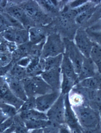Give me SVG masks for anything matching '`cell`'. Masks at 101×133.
<instances>
[{
    "mask_svg": "<svg viewBox=\"0 0 101 133\" xmlns=\"http://www.w3.org/2000/svg\"><path fill=\"white\" fill-rule=\"evenodd\" d=\"M81 128L94 129L101 127L99 111L84 103L72 105Z\"/></svg>",
    "mask_w": 101,
    "mask_h": 133,
    "instance_id": "6da1fadb",
    "label": "cell"
},
{
    "mask_svg": "<svg viewBox=\"0 0 101 133\" xmlns=\"http://www.w3.org/2000/svg\"><path fill=\"white\" fill-rule=\"evenodd\" d=\"M17 4L35 22L36 25L47 26L52 23V18L46 14L36 1H27Z\"/></svg>",
    "mask_w": 101,
    "mask_h": 133,
    "instance_id": "7a4b0ae2",
    "label": "cell"
},
{
    "mask_svg": "<svg viewBox=\"0 0 101 133\" xmlns=\"http://www.w3.org/2000/svg\"><path fill=\"white\" fill-rule=\"evenodd\" d=\"M65 45L59 34L51 32L46 39L40 58L45 59L49 57L55 56L64 54Z\"/></svg>",
    "mask_w": 101,
    "mask_h": 133,
    "instance_id": "3957f363",
    "label": "cell"
},
{
    "mask_svg": "<svg viewBox=\"0 0 101 133\" xmlns=\"http://www.w3.org/2000/svg\"><path fill=\"white\" fill-rule=\"evenodd\" d=\"M3 11L14 17L22 24L25 29L28 30L30 28L36 26L35 22L17 4L8 2L7 7Z\"/></svg>",
    "mask_w": 101,
    "mask_h": 133,
    "instance_id": "277c9868",
    "label": "cell"
},
{
    "mask_svg": "<svg viewBox=\"0 0 101 133\" xmlns=\"http://www.w3.org/2000/svg\"><path fill=\"white\" fill-rule=\"evenodd\" d=\"M65 45V52L71 60L75 71L77 75L81 72L84 56L75 43L67 38L63 39Z\"/></svg>",
    "mask_w": 101,
    "mask_h": 133,
    "instance_id": "5b68a950",
    "label": "cell"
},
{
    "mask_svg": "<svg viewBox=\"0 0 101 133\" xmlns=\"http://www.w3.org/2000/svg\"><path fill=\"white\" fill-rule=\"evenodd\" d=\"M65 95L60 94L59 98L46 113L48 120L57 125L65 123Z\"/></svg>",
    "mask_w": 101,
    "mask_h": 133,
    "instance_id": "8992f818",
    "label": "cell"
},
{
    "mask_svg": "<svg viewBox=\"0 0 101 133\" xmlns=\"http://www.w3.org/2000/svg\"><path fill=\"white\" fill-rule=\"evenodd\" d=\"M75 44L84 57L90 58L91 52L94 45L84 30L79 29L75 37Z\"/></svg>",
    "mask_w": 101,
    "mask_h": 133,
    "instance_id": "52a82bcc",
    "label": "cell"
},
{
    "mask_svg": "<svg viewBox=\"0 0 101 133\" xmlns=\"http://www.w3.org/2000/svg\"><path fill=\"white\" fill-rule=\"evenodd\" d=\"M61 94L60 91L52 92L36 97V109L43 113H46L52 107Z\"/></svg>",
    "mask_w": 101,
    "mask_h": 133,
    "instance_id": "ba28073f",
    "label": "cell"
},
{
    "mask_svg": "<svg viewBox=\"0 0 101 133\" xmlns=\"http://www.w3.org/2000/svg\"><path fill=\"white\" fill-rule=\"evenodd\" d=\"M65 123L72 131H81V127L69 99V94L65 96Z\"/></svg>",
    "mask_w": 101,
    "mask_h": 133,
    "instance_id": "9c48e42d",
    "label": "cell"
},
{
    "mask_svg": "<svg viewBox=\"0 0 101 133\" xmlns=\"http://www.w3.org/2000/svg\"><path fill=\"white\" fill-rule=\"evenodd\" d=\"M40 76L53 91H60L62 79L60 68L44 71Z\"/></svg>",
    "mask_w": 101,
    "mask_h": 133,
    "instance_id": "30bf717a",
    "label": "cell"
},
{
    "mask_svg": "<svg viewBox=\"0 0 101 133\" xmlns=\"http://www.w3.org/2000/svg\"><path fill=\"white\" fill-rule=\"evenodd\" d=\"M51 26H36L28 30L29 41L33 44H39L46 40L47 37L51 32Z\"/></svg>",
    "mask_w": 101,
    "mask_h": 133,
    "instance_id": "8fae6325",
    "label": "cell"
},
{
    "mask_svg": "<svg viewBox=\"0 0 101 133\" xmlns=\"http://www.w3.org/2000/svg\"><path fill=\"white\" fill-rule=\"evenodd\" d=\"M4 78L11 92L23 102L25 101L28 97L22 81L12 77L8 74L5 75Z\"/></svg>",
    "mask_w": 101,
    "mask_h": 133,
    "instance_id": "7c38bea8",
    "label": "cell"
},
{
    "mask_svg": "<svg viewBox=\"0 0 101 133\" xmlns=\"http://www.w3.org/2000/svg\"><path fill=\"white\" fill-rule=\"evenodd\" d=\"M97 71L98 68L92 59L91 58L84 57L81 72L78 76L77 84L85 79L94 77Z\"/></svg>",
    "mask_w": 101,
    "mask_h": 133,
    "instance_id": "4fadbf2b",
    "label": "cell"
},
{
    "mask_svg": "<svg viewBox=\"0 0 101 133\" xmlns=\"http://www.w3.org/2000/svg\"><path fill=\"white\" fill-rule=\"evenodd\" d=\"M61 73L65 74L70 78L73 79L77 84L78 75L75 71L73 65L68 55L64 53L63 54L62 60L60 66Z\"/></svg>",
    "mask_w": 101,
    "mask_h": 133,
    "instance_id": "5bb4252c",
    "label": "cell"
},
{
    "mask_svg": "<svg viewBox=\"0 0 101 133\" xmlns=\"http://www.w3.org/2000/svg\"><path fill=\"white\" fill-rule=\"evenodd\" d=\"M35 87L36 97L53 91L52 89L43 80L40 75L32 76Z\"/></svg>",
    "mask_w": 101,
    "mask_h": 133,
    "instance_id": "9a60e30c",
    "label": "cell"
},
{
    "mask_svg": "<svg viewBox=\"0 0 101 133\" xmlns=\"http://www.w3.org/2000/svg\"><path fill=\"white\" fill-rule=\"evenodd\" d=\"M18 115L23 121L36 119L48 120L46 113L41 112L36 109L20 112L18 113Z\"/></svg>",
    "mask_w": 101,
    "mask_h": 133,
    "instance_id": "2e32d148",
    "label": "cell"
},
{
    "mask_svg": "<svg viewBox=\"0 0 101 133\" xmlns=\"http://www.w3.org/2000/svg\"><path fill=\"white\" fill-rule=\"evenodd\" d=\"M23 121L25 126L29 130L37 129H44L52 124V123L49 120L42 119L30 120Z\"/></svg>",
    "mask_w": 101,
    "mask_h": 133,
    "instance_id": "e0dca14e",
    "label": "cell"
},
{
    "mask_svg": "<svg viewBox=\"0 0 101 133\" xmlns=\"http://www.w3.org/2000/svg\"><path fill=\"white\" fill-rule=\"evenodd\" d=\"M78 84L79 87L83 88L92 90L101 89V84L98 78L95 76L85 79Z\"/></svg>",
    "mask_w": 101,
    "mask_h": 133,
    "instance_id": "ac0fdd59",
    "label": "cell"
},
{
    "mask_svg": "<svg viewBox=\"0 0 101 133\" xmlns=\"http://www.w3.org/2000/svg\"><path fill=\"white\" fill-rule=\"evenodd\" d=\"M76 84L75 82L73 79L70 78L65 74H62L60 86L61 94L63 95L69 94Z\"/></svg>",
    "mask_w": 101,
    "mask_h": 133,
    "instance_id": "d6986e66",
    "label": "cell"
},
{
    "mask_svg": "<svg viewBox=\"0 0 101 133\" xmlns=\"http://www.w3.org/2000/svg\"><path fill=\"white\" fill-rule=\"evenodd\" d=\"M7 74L20 80L29 77L26 68L14 63Z\"/></svg>",
    "mask_w": 101,
    "mask_h": 133,
    "instance_id": "ffe728a7",
    "label": "cell"
},
{
    "mask_svg": "<svg viewBox=\"0 0 101 133\" xmlns=\"http://www.w3.org/2000/svg\"><path fill=\"white\" fill-rule=\"evenodd\" d=\"M63 54L57 56L49 57L45 59V71L60 68Z\"/></svg>",
    "mask_w": 101,
    "mask_h": 133,
    "instance_id": "44dd1931",
    "label": "cell"
},
{
    "mask_svg": "<svg viewBox=\"0 0 101 133\" xmlns=\"http://www.w3.org/2000/svg\"><path fill=\"white\" fill-rule=\"evenodd\" d=\"M43 11L49 16L55 15L57 13L55 1H36Z\"/></svg>",
    "mask_w": 101,
    "mask_h": 133,
    "instance_id": "7402d4cb",
    "label": "cell"
},
{
    "mask_svg": "<svg viewBox=\"0 0 101 133\" xmlns=\"http://www.w3.org/2000/svg\"><path fill=\"white\" fill-rule=\"evenodd\" d=\"M29 42V41L28 30L17 29L15 33L14 43L18 45Z\"/></svg>",
    "mask_w": 101,
    "mask_h": 133,
    "instance_id": "603a6c76",
    "label": "cell"
},
{
    "mask_svg": "<svg viewBox=\"0 0 101 133\" xmlns=\"http://www.w3.org/2000/svg\"><path fill=\"white\" fill-rule=\"evenodd\" d=\"M90 58L94 61L98 68V71L101 74V46L94 45L91 52Z\"/></svg>",
    "mask_w": 101,
    "mask_h": 133,
    "instance_id": "cb8c5ba5",
    "label": "cell"
},
{
    "mask_svg": "<svg viewBox=\"0 0 101 133\" xmlns=\"http://www.w3.org/2000/svg\"><path fill=\"white\" fill-rule=\"evenodd\" d=\"M0 108L6 118L14 117L17 114V109L13 106L8 104L0 102Z\"/></svg>",
    "mask_w": 101,
    "mask_h": 133,
    "instance_id": "d4e9b609",
    "label": "cell"
},
{
    "mask_svg": "<svg viewBox=\"0 0 101 133\" xmlns=\"http://www.w3.org/2000/svg\"><path fill=\"white\" fill-rule=\"evenodd\" d=\"M14 133H29L28 130L23 120L18 114L14 117Z\"/></svg>",
    "mask_w": 101,
    "mask_h": 133,
    "instance_id": "484cf974",
    "label": "cell"
},
{
    "mask_svg": "<svg viewBox=\"0 0 101 133\" xmlns=\"http://www.w3.org/2000/svg\"><path fill=\"white\" fill-rule=\"evenodd\" d=\"M46 40L36 44H32L29 56L31 58H40Z\"/></svg>",
    "mask_w": 101,
    "mask_h": 133,
    "instance_id": "4316f807",
    "label": "cell"
},
{
    "mask_svg": "<svg viewBox=\"0 0 101 133\" xmlns=\"http://www.w3.org/2000/svg\"><path fill=\"white\" fill-rule=\"evenodd\" d=\"M36 109V97L28 98L24 102L18 111L17 114L23 111H27Z\"/></svg>",
    "mask_w": 101,
    "mask_h": 133,
    "instance_id": "83f0119b",
    "label": "cell"
},
{
    "mask_svg": "<svg viewBox=\"0 0 101 133\" xmlns=\"http://www.w3.org/2000/svg\"><path fill=\"white\" fill-rule=\"evenodd\" d=\"M12 61L11 53L9 51L0 52V68H3L10 64Z\"/></svg>",
    "mask_w": 101,
    "mask_h": 133,
    "instance_id": "f1b7e54d",
    "label": "cell"
},
{
    "mask_svg": "<svg viewBox=\"0 0 101 133\" xmlns=\"http://www.w3.org/2000/svg\"><path fill=\"white\" fill-rule=\"evenodd\" d=\"M14 123V117L8 118L0 123V133H3L10 128Z\"/></svg>",
    "mask_w": 101,
    "mask_h": 133,
    "instance_id": "f546056e",
    "label": "cell"
},
{
    "mask_svg": "<svg viewBox=\"0 0 101 133\" xmlns=\"http://www.w3.org/2000/svg\"><path fill=\"white\" fill-rule=\"evenodd\" d=\"M92 9L91 8L77 16V17L76 18V20L77 22L79 23H81L86 18L89 16V15L92 13Z\"/></svg>",
    "mask_w": 101,
    "mask_h": 133,
    "instance_id": "4dcf8cb0",
    "label": "cell"
},
{
    "mask_svg": "<svg viewBox=\"0 0 101 133\" xmlns=\"http://www.w3.org/2000/svg\"><path fill=\"white\" fill-rule=\"evenodd\" d=\"M31 59H32V58L30 56H27L22 58L16 63L21 66L27 68L30 63Z\"/></svg>",
    "mask_w": 101,
    "mask_h": 133,
    "instance_id": "1f68e13d",
    "label": "cell"
},
{
    "mask_svg": "<svg viewBox=\"0 0 101 133\" xmlns=\"http://www.w3.org/2000/svg\"><path fill=\"white\" fill-rule=\"evenodd\" d=\"M59 125L52 123L50 126L43 129V133H58Z\"/></svg>",
    "mask_w": 101,
    "mask_h": 133,
    "instance_id": "d6a6232c",
    "label": "cell"
},
{
    "mask_svg": "<svg viewBox=\"0 0 101 133\" xmlns=\"http://www.w3.org/2000/svg\"><path fill=\"white\" fill-rule=\"evenodd\" d=\"M8 42L0 35V52L9 51L8 47Z\"/></svg>",
    "mask_w": 101,
    "mask_h": 133,
    "instance_id": "836d02e7",
    "label": "cell"
},
{
    "mask_svg": "<svg viewBox=\"0 0 101 133\" xmlns=\"http://www.w3.org/2000/svg\"><path fill=\"white\" fill-rule=\"evenodd\" d=\"M58 133H72V131L68 125L64 123L59 126Z\"/></svg>",
    "mask_w": 101,
    "mask_h": 133,
    "instance_id": "e575fe53",
    "label": "cell"
},
{
    "mask_svg": "<svg viewBox=\"0 0 101 133\" xmlns=\"http://www.w3.org/2000/svg\"><path fill=\"white\" fill-rule=\"evenodd\" d=\"M82 133H101V127L94 129H85L81 128Z\"/></svg>",
    "mask_w": 101,
    "mask_h": 133,
    "instance_id": "d590c367",
    "label": "cell"
},
{
    "mask_svg": "<svg viewBox=\"0 0 101 133\" xmlns=\"http://www.w3.org/2000/svg\"><path fill=\"white\" fill-rule=\"evenodd\" d=\"M87 2V1H75L70 4V6L73 8H76L83 5Z\"/></svg>",
    "mask_w": 101,
    "mask_h": 133,
    "instance_id": "8d00e7d4",
    "label": "cell"
},
{
    "mask_svg": "<svg viewBox=\"0 0 101 133\" xmlns=\"http://www.w3.org/2000/svg\"><path fill=\"white\" fill-rule=\"evenodd\" d=\"M14 124L12 126L2 133H14Z\"/></svg>",
    "mask_w": 101,
    "mask_h": 133,
    "instance_id": "74e56055",
    "label": "cell"
},
{
    "mask_svg": "<svg viewBox=\"0 0 101 133\" xmlns=\"http://www.w3.org/2000/svg\"><path fill=\"white\" fill-rule=\"evenodd\" d=\"M29 133H43V129L29 130Z\"/></svg>",
    "mask_w": 101,
    "mask_h": 133,
    "instance_id": "f35d334b",
    "label": "cell"
},
{
    "mask_svg": "<svg viewBox=\"0 0 101 133\" xmlns=\"http://www.w3.org/2000/svg\"><path fill=\"white\" fill-rule=\"evenodd\" d=\"M6 118H5L4 115L3 114L2 111H1V109L0 108V121H3L5 119H6Z\"/></svg>",
    "mask_w": 101,
    "mask_h": 133,
    "instance_id": "ab89813d",
    "label": "cell"
},
{
    "mask_svg": "<svg viewBox=\"0 0 101 133\" xmlns=\"http://www.w3.org/2000/svg\"><path fill=\"white\" fill-rule=\"evenodd\" d=\"M99 114H100V117L101 118V108L99 110Z\"/></svg>",
    "mask_w": 101,
    "mask_h": 133,
    "instance_id": "60d3db41",
    "label": "cell"
},
{
    "mask_svg": "<svg viewBox=\"0 0 101 133\" xmlns=\"http://www.w3.org/2000/svg\"></svg>",
    "mask_w": 101,
    "mask_h": 133,
    "instance_id": "b9f144b4",
    "label": "cell"
}]
</instances>
